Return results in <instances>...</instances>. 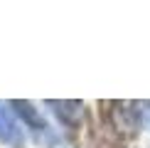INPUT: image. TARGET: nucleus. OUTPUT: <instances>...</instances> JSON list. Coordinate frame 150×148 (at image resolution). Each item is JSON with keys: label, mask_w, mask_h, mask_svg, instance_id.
<instances>
[{"label": "nucleus", "mask_w": 150, "mask_h": 148, "mask_svg": "<svg viewBox=\"0 0 150 148\" xmlns=\"http://www.w3.org/2000/svg\"><path fill=\"white\" fill-rule=\"evenodd\" d=\"M47 106L54 109V114L59 116L62 123H67V126H79V121L84 119V104L81 101H47Z\"/></svg>", "instance_id": "nucleus-3"}, {"label": "nucleus", "mask_w": 150, "mask_h": 148, "mask_svg": "<svg viewBox=\"0 0 150 148\" xmlns=\"http://www.w3.org/2000/svg\"><path fill=\"white\" fill-rule=\"evenodd\" d=\"M12 109L17 111V114L22 116V121H25V126L30 128L35 136H37V141H42V143H49L52 146L54 143V136H52V128L47 126V121L42 119L40 114H37V109L32 106L30 101H20V99H15V101L10 104Z\"/></svg>", "instance_id": "nucleus-1"}, {"label": "nucleus", "mask_w": 150, "mask_h": 148, "mask_svg": "<svg viewBox=\"0 0 150 148\" xmlns=\"http://www.w3.org/2000/svg\"><path fill=\"white\" fill-rule=\"evenodd\" d=\"M0 143L12 146V148L22 146V128L17 123L15 114L10 109H5L3 104H0Z\"/></svg>", "instance_id": "nucleus-2"}, {"label": "nucleus", "mask_w": 150, "mask_h": 148, "mask_svg": "<svg viewBox=\"0 0 150 148\" xmlns=\"http://www.w3.org/2000/svg\"><path fill=\"white\" fill-rule=\"evenodd\" d=\"M138 114H140V126L150 128V101H138Z\"/></svg>", "instance_id": "nucleus-4"}]
</instances>
